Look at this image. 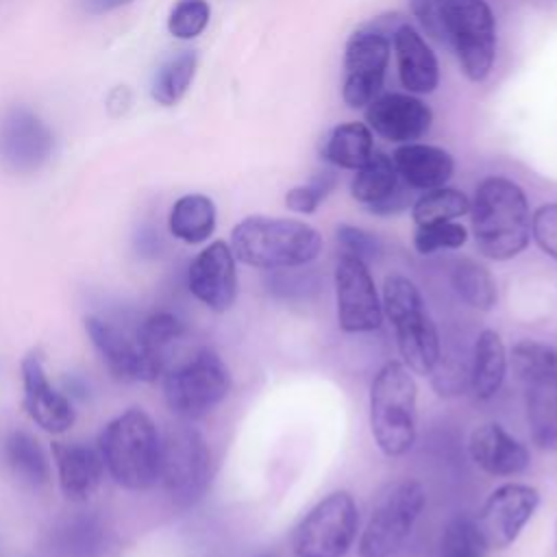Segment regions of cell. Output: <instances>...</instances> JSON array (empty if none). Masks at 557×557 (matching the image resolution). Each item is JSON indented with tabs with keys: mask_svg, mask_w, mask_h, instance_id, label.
<instances>
[{
	"mask_svg": "<svg viewBox=\"0 0 557 557\" xmlns=\"http://www.w3.org/2000/svg\"><path fill=\"white\" fill-rule=\"evenodd\" d=\"M470 220L479 252L492 261L513 259L529 246V200L522 187L511 178H483L470 202Z\"/></svg>",
	"mask_w": 557,
	"mask_h": 557,
	"instance_id": "cell-1",
	"label": "cell"
},
{
	"mask_svg": "<svg viewBox=\"0 0 557 557\" xmlns=\"http://www.w3.org/2000/svg\"><path fill=\"white\" fill-rule=\"evenodd\" d=\"M231 250L246 265L287 270L318 259L322 235L300 220L250 215L231 231Z\"/></svg>",
	"mask_w": 557,
	"mask_h": 557,
	"instance_id": "cell-2",
	"label": "cell"
},
{
	"mask_svg": "<svg viewBox=\"0 0 557 557\" xmlns=\"http://www.w3.org/2000/svg\"><path fill=\"white\" fill-rule=\"evenodd\" d=\"M161 442L152 418L141 409H128L102 429L98 453L115 483L141 492L161 476Z\"/></svg>",
	"mask_w": 557,
	"mask_h": 557,
	"instance_id": "cell-3",
	"label": "cell"
},
{
	"mask_svg": "<svg viewBox=\"0 0 557 557\" xmlns=\"http://www.w3.org/2000/svg\"><path fill=\"white\" fill-rule=\"evenodd\" d=\"M418 385L403 361H385L370 385V431L379 450L400 457L416 442Z\"/></svg>",
	"mask_w": 557,
	"mask_h": 557,
	"instance_id": "cell-4",
	"label": "cell"
},
{
	"mask_svg": "<svg viewBox=\"0 0 557 557\" xmlns=\"http://www.w3.org/2000/svg\"><path fill=\"white\" fill-rule=\"evenodd\" d=\"M383 311L394 326L403 363L416 374H431L442 357V346L416 283L403 274H389L383 283Z\"/></svg>",
	"mask_w": 557,
	"mask_h": 557,
	"instance_id": "cell-5",
	"label": "cell"
},
{
	"mask_svg": "<svg viewBox=\"0 0 557 557\" xmlns=\"http://www.w3.org/2000/svg\"><path fill=\"white\" fill-rule=\"evenodd\" d=\"M231 392V372L211 348L194 352L163 379L170 411L183 420H198L213 411Z\"/></svg>",
	"mask_w": 557,
	"mask_h": 557,
	"instance_id": "cell-6",
	"label": "cell"
},
{
	"mask_svg": "<svg viewBox=\"0 0 557 557\" xmlns=\"http://www.w3.org/2000/svg\"><path fill=\"white\" fill-rule=\"evenodd\" d=\"M426 503L424 487L413 479L389 485L376 500L359 537V557H392L409 540Z\"/></svg>",
	"mask_w": 557,
	"mask_h": 557,
	"instance_id": "cell-7",
	"label": "cell"
},
{
	"mask_svg": "<svg viewBox=\"0 0 557 557\" xmlns=\"http://www.w3.org/2000/svg\"><path fill=\"white\" fill-rule=\"evenodd\" d=\"M359 529V511L350 492L337 490L318 500L292 535L296 557H344Z\"/></svg>",
	"mask_w": 557,
	"mask_h": 557,
	"instance_id": "cell-8",
	"label": "cell"
},
{
	"mask_svg": "<svg viewBox=\"0 0 557 557\" xmlns=\"http://www.w3.org/2000/svg\"><path fill=\"white\" fill-rule=\"evenodd\" d=\"M163 487L174 505L191 507L211 481V450L194 426H172L161 442Z\"/></svg>",
	"mask_w": 557,
	"mask_h": 557,
	"instance_id": "cell-9",
	"label": "cell"
},
{
	"mask_svg": "<svg viewBox=\"0 0 557 557\" xmlns=\"http://www.w3.org/2000/svg\"><path fill=\"white\" fill-rule=\"evenodd\" d=\"M389 33L379 22L357 28L344 52L342 98L350 109L368 107L383 89L385 70L389 63Z\"/></svg>",
	"mask_w": 557,
	"mask_h": 557,
	"instance_id": "cell-10",
	"label": "cell"
},
{
	"mask_svg": "<svg viewBox=\"0 0 557 557\" xmlns=\"http://www.w3.org/2000/svg\"><path fill=\"white\" fill-rule=\"evenodd\" d=\"M450 44L455 46L463 74L472 83L487 78L496 54V22L485 0H455Z\"/></svg>",
	"mask_w": 557,
	"mask_h": 557,
	"instance_id": "cell-11",
	"label": "cell"
},
{
	"mask_svg": "<svg viewBox=\"0 0 557 557\" xmlns=\"http://www.w3.org/2000/svg\"><path fill=\"white\" fill-rule=\"evenodd\" d=\"M335 298H337V324L344 333H372L383 322V302L368 263L339 252L335 261Z\"/></svg>",
	"mask_w": 557,
	"mask_h": 557,
	"instance_id": "cell-12",
	"label": "cell"
},
{
	"mask_svg": "<svg viewBox=\"0 0 557 557\" xmlns=\"http://www.w3.org/2000/svg\"><path fill=\"white\" fill-rule=\"evenodd\" d=\"M540 505V492L527 483H505L496 487L474 518L487 548L511 546Z\"/></svg>",
	"mask_w": 557,
	"mask_h": 557,
	"instance_id": "cell-13",
	"label": "cell"
},
{
	"mask_svg": "<svg viewBox=\"0 0 557 557\" xmlns=\"http://www.w3.org/2000/svg\"><path fill=\"white\" fill-rule=\"evenodd\" d=\"M52 131L26 107H13L0 117V161L13 172H33L52 152Z\"/></svg>",
	"mask_w": 557,
	"mask_h": 557,
	"instance_id": "cell-14",
	"label": "cell"
},
{
	"mask_svg": "<svg viewBox=\"0 0 557 557\" xmlns=\"http://www.w3.org/2000/svg\"><path fill=\"white\" fill-rule=\"evenodd\" d=\"M189 292L211 311H226L237 298V270L231 246L222 239L202 248L187 270Z\"/></svg>",
	"mask_w": 557,
	"mask_h": 557,
	"instance_id": "cell-15",
	"label": "cell"
},
{
	"mask_svg": "<svg viewBox=\"0 0 557 557\" xmlns=\"http://www.w3.org/2000/svg\"><path fill=\"white\" fill-rule=\"evenodd\" d=\"M85 329L94 348L115 379L150 383L163 374V370L141 350L135 333L128 335L115 324L96 315L85 318Z\"/></svg>",
	"mask_w": 557,
	"mask_h": 557,
	"instance_id": "cell-16",
	"label": "cell"
},
{
	"mask_svg": "<svg viewBox=\"0 0 557 557\" xmlns=\"http://www.w3.org/2000/svg\"><path fill=\"white\" fill-rule=\"evenodd\" d=\"M366 122L387 141L411 144L429 133L433 111L411 94H385L368 104Z\"/></svg>",
	"mask_w": 557,
	"mask_h": 557,
	"instance_id": "cell-17",
	"label": "cell"
},
{
	"mask_svg": "<svg viewBox=\"0 0 557 557\" xmlns=\"http://www.w3.org/2000/svg\"><path fill=\"white\" fill-rule=\"evenodd\" d=\"M22 405L37 426H41L48 433H65L74 424V409L70 400L61 392H57L48 381L44 359L37 350H30L22 359Z\"/></svg>",
	"mask_w": 557,
	"mask_h": 557,
	"instance_id": "cell-18",
	"label": "cell"
},
{
	"mask_svg": "<svg viewBox=\"0 0 557 557\" xmlns=\"http://www.w3.org/2000/svg\"><path fill=\"white\" fill-rule=\"evenodd\" d=\"M468 450L472 461L492 476H516L531 466L529 448L498 422L474 426L468 440Z\"/></svg>",
	"mask_w": 557,
	"mask_h": 557,
	"instance_id": "cell-19",
	"label": "cell"
},
{
	"mask_svg": "<svg viewBox=\"0 0 557 557\" xmlns=\"http://www.w3.org/2000/svg\"><path fill=\"white\" fill-rule=\"evenodd\" d=\"M392 46L403 87L409 94H431L440 83V65L420 33L409 24H400L392 35Z\"/></svg>",
	"mask_w": 557,
	"mask_h": 557,
	"instance_id": "cell-20",
	"label": "cell"
},
{
	"mask_svg": "<svg viewBox=\"0 0 557 557\" xmlns=\"http://www.w3.org/2000/svg\"><path fill=\"white\" fill-rule=\"evenodd\" d=\"M392 161L396 165L400 181L407 187L422 191L444 187L455 170V161L448 150L420 141L400 144L394 150Z\"/></svg>",
	"mask_w": 557,
	"mask_h": 557,
	"instance_id": "cell-21",
	"label": "cell"
},
{
	"mask_svg": "<svg viewBox=\"0 0 557 557\" xmlns=\"http://www.w3.org/2000/svg\"><path fill=\"white\" fill-rule=\"evenodd\" d=\"M52 457L59 472V485L67 500L81 503L96 494L102 483V457L89 446L52 442Z\"/></svg>",
	"mask_w": 557,
	"mask_h": 557,
	"instance_id": "cell-22",
	"label": "cell"
},
{
	"mask_svg": "<svg viewBox=\"0 0 557 557\" xmlns=\"http://www.w3.org/2000/svg\"><path fill=\"white\" fill-rule=\"evenodd\" d=\"M507 376V350L503 337L494 329H483L472 348V363L468 372L470 387L479 400L494 398Z\"/></svg>",
	"mask_w": 557,
	"mask_h": 557,
	"instance_id": "cell-23",
	"label": "cell"
},
{
	"mask_svg": "<svg viewBox=\"0 0 557 557\" xmlns=\"http://www.w3.org/2000/svg\"><path fill=\"white\" fill-rule=\"evenodd\" d=\"M531 442L540 450H557V376L524 385Z\"/></svg>",
	"mask_w": 557,
	"mask_h": 557,
	"instance_id": "cell-24",
	"label": "cell"
},
{
	"mask_svg": "<svg viewBox=\"0 0 557 557\" xmlns=\"http://www.w3.org/2000/svg\"><path fill=\"white\" fill-rule=\"evenodd\" d=\"M372 152V131L363 122L333 126L320 141V157L342 170H359Z\"/></svg>",
	"mask_w": 557,
	"mask_h": 557,
	"instance_id": "cell-25",
	"label": "cell"
},
{
	"mask_svg": "<svg viewBox=\"0 0 557 557\" xmlns=\"http://www.w3.org/2000/svg\"><path fill=\"white\" fill-rule=\"evenodd\" d=\"M170 233L185 244L207 242L215 231V205L205 194L181 196L168 218Z\"/></svg>",
	"mask_w": 557,
	"mask_h": 557,
	"instance_id": "cell-26",
	"label": "cell"
},
{
	"mask_svg": "<svg viewBox=\"0 0 557 557\" xmlns=\"http://www.w3.org/2000/svg\"><path fill=\"white\" fill-rule=\"evenodd\" d=\"M355 172L357 174L350 183V194L357 202L366 205L368 209L385 200L400 185V176L396 172L392 157L379 150H374L368 157V161Z\"/></svg>",
	"mask_w": 557,
	"mask_h": 557,
	"instance_id": "cell-27",
	"label": "cell"
},
{
	"mask_svg": "<svg viewBox=\"0 0 557 557\" xmlns=\"http://www.w3.org/2000/svg\"><path fill=\"white\" fill-rule=\"evenodd\" d=\"M4 459L11 472L30 487H41L50 479V463L39 442L26 431H13L4 442Z\"/></svg>",
	"mask_w": 557,
	"mask_h": 557,
	"instance_id": "cell-28",
	"label": "cell"
},
{
	"mask_svg": "<svg viewBox=\"0 0 557 557\" xmlns=\"http://www.w3.org/2000/svg\"><path fill=\"white\" fill-rule=\"evenodd\" d=\"M450 285L472 309L492 311L498 302V287L492 272L474 259H459L450 270Z\"/></svg>",
	"mask_w": 557,
	"mask_h": 557,
	"instance_id": "cell-29",
	"label": "cell"
},
{
	"mask_svg": "<svg viewBox=\"0 0 557 557\" xmlns=\"http://www.w3.org/2000/svg\"><path fill=\"white\" fill-rule=\"evenodd\" d=\"M185 335V324L170 311H157L148 315L139 329L135 331V337L141 346V350L148 355L150 361H154L161 370H165L168 355L172 346Z\"/></svg>",
	"mask_w": 557,
	"mask_h": 557,
	"instance_id": "cell-30",
	"label": "cell"
},
{
	"mask_svg": "<svg viewBox=\"0 0 557 557\" xmlns=\"http://www.w3.org/2000/svg\"><path fill=\"white\" fill-rule=\"evenodd\" d=\"M470 211V200L463 191L455 187H435L424 191L413 205H411V218L416 226L422 224H435V222H450L455 218H461Z\"/></svg>",
	"mask_w": 557,
	"mask_h": 557,
	"instance_id": "cell-31",
	"label": "cell"
},
{
	"mask_svg": "<svg viewBox=\"0 0 557 557\" xmlns=\"http://www.w3.org/2000/svg\"><path fill=\"white\" fill-rule=\"evenodd\" d=\"M196 65L198 57L191 50L181 52L163 63L152 81V98L163 107L176 104L187 94L196 74Z\"/></svg>",
	"mask_w": 557,
	"mask_h": 557,
	"instance_id": "cell-32",
	"label": "cell"
},
{
	"mask_svg": "<svg viewBox=\"0 0 557 557\" xmlns=\"http://www.w3.org/2000/svg\"><path fill=\"white\" fill-rule=\"evenodd\" d=\"M513 372L522 385L557 376V348L537 339H520L511 348Z\"/></svg>",
	"mask_w": 557,
	"mask_h": 557,
	"instance_id": "cell-33",
	"label": "cell"
},
{
	"mask_svg": "<svg viewBox=\"0 0 557 557\" xmlns=\"http://www.w3.org/2000/svg\"><path fill=\"white\" fill-rule=\"evenodd\" d=\"M487 544L470 516H455L442 533L440 557H485Z\"/></svg>",
	"mask_w": 557,
	"mask_h": 557,
	"instance_id": "cell-34",
	"label": "cell"
},
{
	"mask_svg": "<svg viewBox=\"0 0 557 557\" xmlns=\"http://www.w3.org/2000/svg\"><path fill=\"white\" fill-rule=\"evenodd\" d=\"M65 557H98L102 550V527L94 518H76L61 531Z\"/></svg>",
	"mask_w": 557,
	"mask_h": 557,
	"instance_id": "cell-35",
	"label": "cell"
},
{
	"mask_svg": "<svg viewBox=\"0 0 557 557\" xmlns=\"http://www.w3.org/2000/svg\"><path fill=\"white\" fill-rule=\"evenodd\" d=\"M468 239L466 226L459 222H435L422 224L413 231V248L420 255H433L437 250H455L461 248Z\"/></svg>",
	"mask_w": 557,
	"mask_h": 557,
	"instance_id": "cell-36",
	"label": "cell"
},
{
	"mask_svg": "<svg viewBox=\"0 0 557 557\" xmlns=\"http://www.w3.org/2000/svg\"><path fill=\"white\" fill-rule=\"evenodd\" d=\"M335 185H337V176L331 170H322L313 174L309 183L292 187L285 194V207L294 213L309 215L326 200V196L335 189Z\"/></svg>",
	"mask_w": 557,
	"mask_h": 557,
	"instance_id": "cell-37",
	"label": "cell"
},
{
	"mask_svg": "<svg viewBox=\"0 0 557 557\" xmlns=\"http://www.w3.org/2000/svg\"><path fill=\"white\" fill-rule=\"evenodd\" d=\"M211 17V9L207 0H176L168 17V30L176 39H194L198 37Z\"/></svg>",
	"mask_w": 557,
	"mask_h": 557,
	"instance_id": "cell-38",
	"label": "cell"
},
{
	"mask_svg": "<svg viewBox=\"0 0 557 557\" xmlns=\"http://www.w3.org/2000/svg\"><path fill=\"white\" fill-rule=\"evenodd\" d=\"M453 4L455 0H409L413 17L420 22L424 33L440 44H450Z\"/></svg>",
	"mask_w": 557,
	"mask_h": 557,
	"instance_id": "cell-39",
	"label": "cell"
},
{
	"mask_svg": "<svg viewBox=\"0 0 557 557\" xmlns=\"http://www.w3.org/2000/svg\"><path fill=\"white\" fill-rule=\"evenodd\" d=\"M335 239L342 248V252H348L366 263L374 261L381 257V239L368 231V228H361V226H352V224H339L337 226V233H335Z\"/></svg>",
	"mask_w": 557,
	"mask_h": 557,
	"instance_id": "cell-40",
	"label": "cell"
},
{
	"mask_svg": "<svg viewBox=\"0 0 557 557\" xmlns=\"http://www.w3.org/2000/svg\"><path fill=\"white\" fill-rule=\"evenodd\" d=\"M531 233L535 244L550 259L557 261V202L542 205L531 218Z\"/></svg>",
	"mask_w": 557,
	"mask_h": 557,
	"instance_id": "cell-41",
	"label": "cell"
},
{
	"mask_svg": "<svg viewBox=\"0 0 557 557\" xmlns=\"http://www.w3.org/2000/svg\"><path fill=\"white\" fill-rule=\"evenodd\" d=\"M409 189H411V187H407V185L400 181V185H398L385 200H381L379 205L370 207L368 211L374 213V215H396V213L405 211V209L409 207V202H411V191H409Z\"/></svg>",
	"mask_w": 557,
	"mask_h": 557,
	"instance_id": "cell-42",
	"label": "cell"
},
{
	"mask_svg": "<svg viewBox=\"0 0 557 557\" xmlns=\"http://www.w3.org/2000/svg\"><path fill=\"white\" fill-rule=\"evenodd\" d=\"M128 2H133V0H81V7L89 15H102V13H109L113 9L124 7Z\"/></svg>",
	"mask_w": 557,
	"mask_h": 557,
	"instance_id": "cell-43",
	"label": "cell"
},
{
	"mask_svg": "<svg viewBox=\"0 0 557 557\" xmlns=\"http://www.w3.org/2000/svg\"><path fill=\"white\" fill-rule=\"evenodd\" d=\"M555 550H557V520H555Z\"/></svg>",
	"mask_w": 557,
	"mask_h": 557,
	"instance_id": "cell-44",
	"label": "cell"
},
{
	"mask_svg": "<svg viewBox=\"0 0 557 557\" xmlns=\"http://www.w3.org/2000/svg\"><path fill=\"white\" fill-rule=\"evenodd\" d=\"M265 557H272V555H265Z\"/></svg>",
	"mask_w": 557,
	"mask_h": 557,
	"instance_id": "cell-45",
	"label": "cell"
}]
</instances>
